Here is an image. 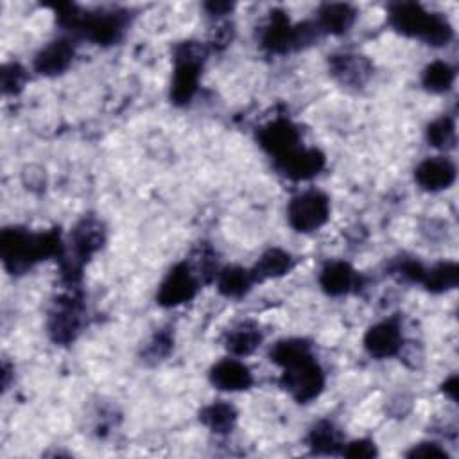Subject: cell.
<instances>
[{"instance_id":"1","label":"cell","mask_w":459,"mask_h":459,"mask_svg":"<svg viewBox=\"0 0 459 459\" xmlns=\"http://www.w3.org/2000/svg\"><path fill=\"white\" fill-rule=\"evenodd\" d=\"M65 246L59 238V231L30 233L22 228H5L0 233V255L4 265L13 274L23 273L39 260L57 256L61 258Z\"/></svg>"},{"instance_id":"2","label":"cell","mask_w":459,"mask_h":459,"mask_svg":"<svg viewBox=\"0 0 459 459\" xmlns=\"http://www.w3.org/2000/svg\"><path fill=\"white\" fill-rule=\"evenodd\" d=\"M387 22L398 34L420 39L430 47H445L454 38V29L446 16L427 11L414 2L391 4Z\"/></svg>"},{"instance_id":"3","label":"cell","mask_w":459,"mask_h":459,"mask_svg":"<svg viewBox=\"0 0 459 459\" xmlns=\"http://www.w3.org/2000/svg\"><path fill=\"white\" fill-rule=\"evenodd\" d=\"M57 23L66 30L90 39L97 45L117 43L127 25V13L124 11H81L77 5H57Z\"/></svg>"},{"instance_id":"4","label":"cell","mask_w":459,"mask_h":459,"mask_svg":"<svg viewBox=\"0 0 459 459\" xmlns=\"http://www.w3.org/2000/svg\"><path fill=\"white\" fill-rule=\"evenodd\" d=\"M208 48L197 41H183L174 48V72L170 81V102L186 106L199 86Z\"/></svg>"},{"instance_id":"5","label":"cell","mask_w":459,"mask_h":459,"mask_svg":"<svg viewBox=\"0 0 459 459\" xmlns=\"http://www.w3.org/2000/svg\"><path fill=\"white\" fill-rule=\"evenodd\" d=\"M330 217V199L321 190H305L287 204V221L292 230L310 233L319 230Z\"/></svg>"},{"instance_id":"6","label":"cell","mask_w":459,"mask_h":459,"mask_svg":"<svg viewBox=\"0 0 459 459\" xmlns=\"http://www.w3.org/2000/svg\"><path fill=\"white\" fill-rule=\"evenodd\" d=\"M104 226L95 217H84L72 231V255L74 258L66 260L63 265V273L66 280L72 283L79 278L81 265L102 247L104 244Z\"/></svg>"},{"instance_id":"7","label":"cell","mask_w":459,"mask_h":459,"mask_svg":"<svg viewBox=\"0 0 459 459\" xmlns=\"http://www.w3.org/2000/svg\"><path fill=\"white\" fill-rule=\"evenodd\" d=\"M280 385L298 403H308L321 394L325 387V371L312 357L301 364L285 368L280 378Z\"/></svg>"},{"instance_id":"8","label":"cell","mask_w":459,"mask_h":459,"mask_svg":"<svg viewBox=\"0 0 459 459\" xmlns=\"http://www.w3.org/2000/svg\"><path fill=\"white\" fill-rule=\"evenodd\" d=\"M273 160H274V169L283 178L292 181L312 179L326 165V156L323 154V151L316 147H305L301 143Z\"/></svg>"},{"instance_id":"9","label":"cell","mask_w":459,"mask_h":459,"mask_svg":"<svg viewBox=\"0 0 459 459\" xmlns=\"http://www.w3.org/2000/svg\"><path fill=\"white\" fill-rule=\"evenodd\" d=\"M82 326V305L74 296H61L48 314V335L57 344L72 342Z\"/></svg>"},{"instance_id":"10","label":"cell","mask_w":459,"mask_h":459,"mask_svg":"<svg viewBox=\"0 0 459 459\" xmlns=\"http://www.w3.org/2000/svg\"><path fill=\"white\" fill-rule=\"evenodd\" d=\"M197 278L186 262L176 264L160 283L156 299L161 307L172 308L190 301L197 292Z\"/></svg>"},{"instance_id":"11","label":"cell","mask_w":459,"mask_h":459,"mask_svg":"<svg viewBox=\"0 0 459 459\" xmlns=\"http://www.w3.org/2000/svg\"><path fill=\"white\" fill-rule=\"evenodd\" d=\"M328 70L337 82L350 88L364 86L373 75L371 61L355 52H337L328 56Z\"/></svg>"},{"instance_id":"12","label":"cell","mask_w":459,"mask_h":459,"mask_svg":"<svg viewBox=\"0 0 459 459\" xmlns=\"http://www.w3.org/2000/svg\"><path fill=\"white\" fill-rule=\"evenodd\" d=\"M301 134H299V127L289 120V118H274L267 124H264L258 131H256V142L258 145L269 152L273 158L294 149L299 145Z\"/></svg>"},{"instance_id":"13","label":"cell","mask_w":459,"mask_h":459,"mask_svg":"<svg viewBox=\"0 0 459 459\" xmlns=\"http://www.w3.org/2000/svg\"><path fill=\"white\" fill-rule=\"evenodd\" d=\"M403 337L396 317L373 325L364 335V348L371 357L387 359L402 351Z\"/></svg>"},{"instance_id":"14","label":"cell","mask_w":459,"mask_h":459,"mask_svg":"<svg viewBox=\"0 0 459 459\" xmlns=\"http://www.w3.org/2000/svg\"><path fill=\"white\" fill-rule=\"evenodd\" d=\"M75 47L68 38H57L47 43L34 57V70L41 75L54 77L63 74L74 61Z\"/></svg>"},{"instance_id":"15","label":"cell","mask_w":459,"mask_h":459,"mask_svg":"<svg viewBox=\"0 0 459 459\" xmlns=\"http://www.w3.org/2000/svg\"><path fill=\"white\" fill-rule=\"evenodd\" d=\"M416 183L427 192H439L455 181V165L445 156L425 158L414 169Z\"/></svg>"},{"instance_id":"16","label":"cell","mask_w":459,"mask_h":459,"mask_svg":"<svg viewBox=\"0 0 459 459\" xmlns=\"http://www.w3.org/2000/svg\"><path fill=\"white\" fill-rule=\"evenodd\" d=\"M260 43L271 54H287L290 50H296L294 23H290L289 16L283 11L276 9L271 13L269 22L262 30Z\"/></svg>"},{"instance_id":"17","label":"cell","mask_w":459,"mask_h":459,"mask_svg":"<svg viewBox=\"0 0 459 459\" xmlns=\"http://www.w3.org/2000/svg\"><path fill=\"white\" fill-rule=\"evenodd\" d=\"M210 382L221 391H246L253 385L249 368L238 359H222L210 369Z\"/></svg>"},{"instance_id":"18","label":"cell","mask_w":459,"mask_h":459,"mask_svg":"<svg viewBox=\"0 0 459 459\" xmlns=\"http://www.w3.org/2000/svg\"><path fill=\"white\" fill-rule=\"evenodd\" d=\"M359 283V274L355 269L342 260L328 262L319 274V285L328 296L348 294Z\"/></svg>"},{"instance_id":"19","label":"cell","mask_w":459,"mask_h":459,"mask_svg":"<svg viewBox=\"0 0 459 459\" xmlns=\"http://www.w3.org/2000/svg\"><path fill=\"white\" fill-rule=\"evenodd\" d=\"M357 18V11L350 4L333 2V4H323L317 9L316 23L323 34H333L341 36L350 30Z\"/></svg>"},{"instance_id":"20","label":"cell","mask_w":459,"mask_h":459,"mask_svg":"<svg viewBox=\"0 0 459 459\" xmlns=\"http://www.w3.org/2000/svg\"><path fill=\"white\" fill-rule=\"evenodd\" d=\"M262 339L264 335L260 326L253 321H244L226 333L224 346L233 357H246L251 355L260 346Z\"/></svg>"},{"instance_id":"21","label":"cell","mask_w":459,"mask_h":459,"mask_svg":"<svg viewBox=\"0 0 459 459\" xmlns=\"http://www.w3.org/2000/svg\"><path fill=\"white\" fill-rule=\"evenodd\" d=\"M292 267H294V258L289 251L280 247H271L256 260L251 273L255 281H264V280L281 278L287 273H290Z\"/></svg>"},{"instance_id":"22","label":"cell","mask_w":459,"mask_h":459,"mask_svg":"<svg viewBox=\"0 0 459 459\" xmlns=\"http://www.w3.org/2000/svg\"><path fill=\"white\" fill-rule=\"evenodd\" d=\"M269 357L274 364H278L280 368H292L296 364H301L308 359L314 357L312 353V346L308 341L301 339V337H290V339H281L278 341L271 351Z\"/></svg>"},{"instance_id":"23","label":"cell","mask_w":459,"mask_h":459,"mask_svg":"<svg viewBox=\"0 0 459 459\" xmlns=\"http://www.w3.org/2000/svg\"><path fill=\"white\" fill-rule=\"evenodd\" d=\"M215 280L219 292L226 298H242L256 283L251 269H244L240 265H228L221 269Z\"/></svg>"},{"instance_id":"24","label":"cell","mask_w":459,"mask_h":459,"mask_svg":"<svg viewBox=\"0 0 459 459\" xmlns=\"http://www.w3.org/2000/svg\"><path fill=\"white\" fill-rule=\"evenodd\" d=\"M307 443L314 454H321V455L341 454V450L344 446V443L341 439V432L328 420H321L310 429V432L307 436Z\"/></svg>"},{"instance_id":"25","label":"cell","mask_w":459,"mask_h":459,"mask_svg":"<svg viewBox=\"0 0 459 459\" xmlns=\"http://www.w3.org/2000/svg\"><path fill=\"white\" fill-rule=\"evenodd\" d=\"M237 409L230 402H213L201 409L199 420L203 425H206L215 434H228L233 430L237 423Z\"/></svg>"},{"instance_id":"26","label":"cell","mask_w":459,"mask_h":459,"mask_svg":"<svg viewBox=\"0 0 459 459\" xmlns=\"http://www.w3.org/2000/svg\"><path fill=\"white\" fill-rule=\"evenodd\" d=\"M459 281V267L455 262H439L425 271L423 285L429 292L441 294L457 287Z\"/></svg>"},{"instance_id":"27","label":"cell","mask_w":459,"mask_h":459,"mask_svg":"<svg viewBox=\"0 0 459 459\" xmlns=\"http://www.w3.org/2000/svg\"><path fill=\"white\" fill-rule=\"evenodd\" d=\"M455 81V70L446 61H432L421 74V84L432 93H445Z\"/></svg>"},{"instance_id":"28","label":"cell","mask_w":459,"mask_h":459,"mask_svg":"<svg viewBox=\"0 0 459 459\" xmlns=\"http://www.w3.org/2000/svg\"><path fill=\"white\" fill-rule=\"evenodd\" d=\"M427 140L432 147L450 151L455 147V122L452 117L443 115L427 126Z\"/></svg>"},{"instance_id":"29","label":"cell","mask_w":459,"mask_h":459,"mask_svg":"<svg viewBox=\"0 0 459 459\" xmlns=\"http://www.w3.org/2000/svg\"><path fill=\"white\" fill-rule=\"evenodd\" d=\"M25 68L18 63H7L2 66V90L5 95L18 93L25 84Z\"/></svg>"},{"instance_id":"30","label":"cell","mask_w":459,"mask_h":459,"mask_svg":"<svg viewBox=\"0 0 459 459\" xmlns=\"http://www.w3.org/2000/svg\"><path fill=\"white\" fill-rule=\"evenodd\" d=\"M391 271L407 281L421 283L427 267L421 262H418L416 258H398L391 264Z\"/></svg>"},{"instance_id":"31","label":"cell","mask_w":459,"mask_h":459,"mask_svg":"<svg viewBox=\"0 0 459 459\" xmlns=\"http://www.w3.org/2000/svg\"><path fill=\"white\" fill-rule=\"evenodd\" d=\"M172 348V337L169 332H160L152 337V341L149 342V346L145 348V357L152 359V360H161L163 357L169 355Z\"/></svg>"},{"instance_id":"32","label":"cell","mask_w":459,"mask_h":459,"mask_svg":"<svg viewBox=\"0 0 459 459\" xmlns=\"http://www.w3.org/2000/svg\"><path fill=\"white\" fill-rule=\"evenodd\" d=\"M341 454L346 457H353V459H369V457L377 455V446L371 439H357V441H351L346 446H342Z\"/></svg>"},{"instance_id":"33","label":"cell","mask_w":459,"mask_h":459,"mask_svg":"<svg viewBox=\"0 0 459 459\" xmlns=\"http://www.w3.org/2000/svg\"><path fill=\"white\" fill-rule=\"evenodd\" d=\"M409 457H448V454L436 443H418L414 445L409 452H407Z\"/></svg>"},{"instance_id":"34","label":"cell","mask_w":459,"mask_h":459,"mask_svg":"<svg viewBox=\"0 0 459 459\" xmlns=\"http://www.w3.org/2000/svg\"><path fill=\"white\" fill-rule=\"evenodd\" d=\"M204 9L208 11L210 16H224V14L231 13L233 4H228V2H208V4H204Z\"/></svg>"},{"instance_id":"35","label":"cell","mask_w":459,"mask_h":459,"mask_svg":"<svg viewBox=\"0 0 459 459\" xmlns=\"http://www.w3.org/2000/svg\"><path fill=\"white\" fill-rule=\"evenodd\" d=\"M443 391H445V394H448L452 400H457V377H455V375H452L448 380H445Z\"/></svg>"}]
</instances>
